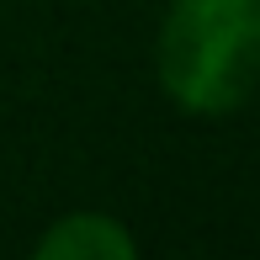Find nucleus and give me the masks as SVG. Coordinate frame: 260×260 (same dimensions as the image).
<instances>
[{"instance_id": "f257e3e1", "label": "nucleus", "mask_w": 260, "mask_h": 260, "mask_svg": "<svg viewBox=\"0 0 260 260\" xmlns=\"http://www.w3.org/2000/svg\"><path fill=\"white\" fill-rule=\"evenodd\" d=\"M154 64L181 112H239L260 85V0H170Z\"/></svg>"}, {"instance_id": "f03ea898", "label": "nucleus", "mask_w": 260, "mask_h": 260, "mask_svg": "<svg viewBox=\"0 0 260 260\" xmlns=\"http://www.w3.org/2000/svg\"><path fill=\"white\" fill-rule=\"evenodd\" d=\"M38 260H127L138 255V239L106 212H64L38 234Z\"/></svg>"}]
</instances>
